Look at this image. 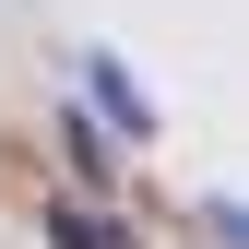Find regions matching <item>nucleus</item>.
Segmentation results:
<instances>
[{"instance_id": "nucleus-1", "label": "nucleus", "mask_w": 249, "mask_h": 249, "mask_svg": "<svg viewBox=\"0 0 249 249\" xmlns=\"http://www.w3.org/2000/svg\"><path fill=\"white\" fill-rule=\"evenodd\" d=\"M48 237H59V249H119L107 226H83V213H48Z\"/></svg>"}]
</instances>
